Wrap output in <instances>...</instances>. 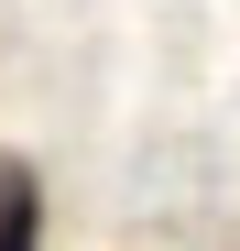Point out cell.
Here are the masks:
<instances>
[{"label":"cell","mask_w":240,"mask_h":251,"mask_svg":"<svg viewBox=\"0 0 240 251\" xmlns=\"http://www.w3.org/2000/svg\"><path fill=\"white\" fill-rule=\"evenodd\" d=\"M0 251H44V175L0 153Z\"/></svg>","instance_id":"cell-1"}]
</instances>
